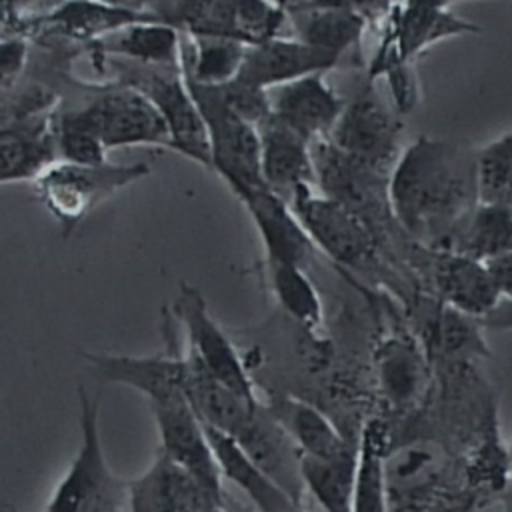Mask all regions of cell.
Wrapping results in <instances>:
<instances>
[{
    "instance_id": "6da1fadb",
    "label": "cell",
    "mask_w": 512,
    "mask_h": 512,
    "mask_svg": "<svg viewBox=\"0 0 512 512\" xmlns=\"http://www.w3.org/2000/svg\"><path fill=\"white\" fill-rule=\"evenodd\" d=\"M388 196L408 240L430 250H450L480 204L478 148L418 136L402 150L388 180Z\"/></svg>"
},
{
    "instance_id": "7a4b0ae2",
    "label": "cell",
    "mask_w": 512,
    "mask_h": 512,
    "mask_svg": "<svg viewBox=\"0 0 512 512\" xmlns=\"http://www.w3.org/2000/svg\"><path fill=\"white\" fill-rule=\"evenodd\" d=\"M290 206L314 248L342 272L382 280L388 286H400V290L404 288V268L358 214L322 196L316 188L300 190L290 200Z\"/></svg>"
},
{
    "instance_id": "3957f363",
    "label": "cell",
    "mask_w": 512,
    "mask_h": 512,
    "mask_svg": "<svg viewBox=\"0 0 512 512\" xmlns=\"http://www.w3.org/2000/svg\"><path fill=\"white\" fill-rule=\"evenodd\" d=\"M78 450L44 512H126L128 480L114 474L100 434V398L78 386Z\"/></svg>"
},
{
    "instance_id": "277c9868",
    "label": "cell",
    "mask_w": 512,
    "mask_h": 512,
    "mask_svg": "<svg viewBox=\"0 0 512 512\" xmlns=\"http://www.w3.org/2000/svg\"><path fill=\"white\" fill-rule=\"evenodd\" d=\"M80 90L78 104H56V110L92 130L108 150L150 146L172 152L166 124L142 92L116 80L82 84Z\"/></svg>"
},
{
    "instance_id": "5b68a950",
    "label": "cell",
    "mask_w": 512,
    "mask_h": 512,
    "mask_svg": "<svg viewBox=\"0 0 512 512\" xmlns=\"http://www.w3.org/2000/svg\"><path fill=\"white\" fill-rule=\"evenodd\" d=\"M98 72L110 80L128 84L142 92L160 112L172 142V152L210 170V142L204 118L192 98L182 68L134 64L120 58L92 60Z\"/></svg>"
},
{
    "instance_id": "8992f818",
    "label": "cell",
    "mask_w": 512,
    "mask_h": 512,
    "mask_svg": "<svg viewBox=\"0 0 512 512\" xmlns=\"http://www.w3.org/2000/svg\"><path fill=\"white\" fill-rule=\"evenodd\" d=\"M312 162L316 190L368 222L404 268L402 250L410 240L398 228L390 208V178L354 162L326 138L312 142Z\"/></svg>"
},
{
    "instance_id": "52a82bcc",
    "label": "cell",
    "mask_w": 512,
    "mask_h": 512,
    "mask_svg": "<svg viewBox=\"0 0 512 512\" xmlns=\"http://www.w3.org/2000/svg\"><path fill=\"white\" fill-rule=\"evenodd\" d=\"M148 174L146 162L114 164L108 160L88 166L56 158L42 168L32 186L60 232L70 236L94 208Z\"/></svg>"
},
{
    "instance_id": "ba28073f",
    "label": "cell",
    "mask_w": 512,
    "mask_h": 512,
    "mask_svg": "<svg viewBox=\"0 0 512 512\" xmlns=\"http://www.w3.org/2000/svg\"><path fill=\"white\" fill-rule=\"evenodd\" d=\"M480 28L460 18L450 8L428 0H400L382 26V40L368 62V80H384L386 86L414 74V60L430 46Z\"/></svg>"
},
{
    "instance_id": "9c48e42d",
    "label": "cell",
    "mask_w": 512,
    "mask_h": 512,
    "mask_svg": "<svg viewBox=\"0 0 512 512\" xmlns=\"http://www.w3.org/2000/svg\"><path fill=\"white\" fill-rule=\"evenodd\" d=\"M186 78V76H184ZM186 84L204 118L210 142V170H214L240 200L254 188L266 186L260 166L258 128L234 114L216 86Z\"/></svg>"
},
{
    "instance_id": "30bf717a",
    "label": "cell",
    "mask_w": 512,
    "mask_h": 512,
    "mask_svg": "<svg viewBox=\"0 0 512 512\" xmlns=\"http://www.w3.org/2000/svg\"><path fill=\"white\" fill-rule=\"evenodd\" d=\"M404 124L396 108H390L376 82L366 84L344 104V110L326 140L354 162L388 176L392 174L402 150Z\"/></svg>"
},
{
    "instance_id": "8fae6325",
    "label": "cell",
    "mask_w": 512,
    "mask_h": 512,
    "mask_svg": "<svg viewBox=\"0 0 512 512\" xmlns=\"http://www.w3.org/2000/svg\"><path fill=\"white\" fill-rule=\"evenodd\" d=\"M402 264L430 296L470 318L482 320L502 300L488 266L454 250H430L410 240Z\"/></svg>"
},
{
    "instance_id": "7c38bea8",
    "label": "cell",
    "mask_w": 512,
    "mask_h": 512,
    "mask_svg": "<svg viewBox=\"0 0 512 512\" xmlns=\"http://www.w3.org/2000/svg\"><path fill=\"white\" fill-rule=\"evenodd\" d=\"M172 318L182 328L184 350L218 382L246 400H260L256 380L232 338L212 316L202 292L186 282L170 308Z\"/></svg>"
},
{
    "instance_id": "4fadbf2b",
    "label": "cell",
    "mask_w": 512,
    "mask_h": 512,
    "mask_svg": "<svg viewBox=\"0 0 512 512\" xmlns=\"http://www.w3.org/2000/svg\"><path fill=\"white\" fill-rule=\"evenodd\" d=\"M174 318H164V350L152 356L132 354H88L94 370L114 384L138 390L148 404L188 398L186 396V356L184 344L174 328Z\"/></svg>"
},
{
    "instance_id": "5bb4252c",
    "label": "cell",
    "mask_w": 512,
    "mask_h": 512,
    "mask_svg": "<svg viewBox=\"0 0 512 512\" xmlns=\"http://www.w3.org/2000/svg\"><path fill=\"white\" fill-rule=\"evenodd\" d=\"M160 452L194 476L206 490L226 502L224 482L206 434V426L188 398H176L150 404Z\"/></svg>"
},
{
    "instance_id": "9a60e30c",
    "label": "cell",
    "mask_w": 512,
    "mask_h": 512,
    "mask_svg": "<svg viewBox=\"0 0 512 512\" xmlns=\"http://www.w3.org/2000/svg\"><path fill=\"white\" fill-rule=\"evenodd\" d=\"M142 20H160L144 10L102 0H62L38 22L30 42H58L84 52L104 36Z\"/></svg>"
},
{
    "instance_id": "2e32d148",
    "label": "cell",
    "mask_w": 512,
    "mask_h": 512,
    "mask_svg": "<svg viewBox=\"0 0 512 512\" xmlns=\"http://www.w3.org/2000/svg\"><path fill=\"white\" fill-rule=\"evenodd\" d=\"M224 504L160 450L142 474L128 480L126 512H218Z\"/></svg>"
},
{
    "instance_id": "e0dca14e",
    "label": "cell",
    "mask_w": 512,
    "mask_h": 512,
    "mask_svg": "<svg viewBox=\"0 0 512 512\" xmlns=\"http://www.w3.org/2000/svg\"><path fill=\"white\" fill-rule=\"evenodd\" d=\"M270 112L308 142L328 138L346 100L326 80V72H314L268 90Z\"/></svg>"
},
{
    "instance_id": "ac0fdd59",
    "label": "cell",
    "mask_w": 512,
    "mask_h": 512,
    "mask_svg": "<svg viewBox=\"0 0 512 512\" xmlns=\"http://www.w3.org/2000/svg\"><path fill=\"white\" fill-rule=\"evenodd\" d=\"M338 66H342L340 58L288 34L248 46L236 78L268 92L296 78L314 72H330Z\"/></svg>"
},
{
    "instance_id": "d6986e66",
    "label": "cell",
    "mask_w": 512,
    "mask_h": 512,
    "mask_svg": "<svg viewBox=\"0 0 512 512\" xmlns=\"http://www.w3.org/2000/svg\"><path fill=\"white\" fill-rule=\"evenodd\" d=\"M264 250V262H286L304 266L318 252L296 218L290 202L268 186L250 190L240 198Z\"/></svg>"
},
{
    "instance_id": "ffe728a7",
    "label": "cell",
    "mask_w": 512,
    "mask_h": 512,
    "mask_svg": "<svg viewBox=\"0 0 512 512\" xmlns=\"http://www.w3.org/2000/svg\"><path fill=\"white\" fill-rule=\"evenodd\" d=\"M232 438L296 504L302 506L304 482L300 474V452L264 400L258 402L250 418Z\"/></svg>"
},
{
    "instance_id": "44dd1931",
    "label": "cell",
    "mask_w": 512,
    "mask_h": 512,
    "mask_svg": "<svg viewBox=\"0 0 512 512\" xmlns=\"http://www.w3.org/2000/svg\"><path fill=\"white\" fill-rule=\"evenodd\" d=\"M260 166L266 186L290 202L300 190L316 188L312 142L272 114L258 126Z\"/></svg>"
},
{
    "instance_id": "7402d4cb",
    "label": "cell",
    "mask_w": 512,
    "mask_h": 512,
    "mask_svg": "<svg viewBox=\"0 0 512 512\" xmlns=\"http://www.w3.org/2000/svg\"><path fill=\"white\" fill-rule=\"evenodd\" d=\"M290 36L324 50L348 66H362V38L368 24L352 12L306 2L288 12Z\"/></svg>"
},
{
    "instance_id": "603a6c76",
    "label": "cell",
    "mask_w": 512,
    "mask_h": 512,
    "mask_svg": "<svg viewBox=\"0 0 512 512\" xmlns=\"http://www.w3.org/2000/svg\"><path fill=\"white\" fill-rule=\"evenodd\" d=\"M206 434L222 482L228 480L246 498L252 512H294L302 508L246 454V450L230 434L210 426H206Z\"/></svg>"
},
{
    "instance_id": "cb8c5ba5",
    "label": "cell",
    "mask_w": 512,
    "mask_h": 512,
    "mask_svg": "<svg viewBox=\"0 0 512 512\" xmlns=\"http://www.w3.org/2000/svg\"><path fill=\"white\" fill-rule=\"evenodd\" d=\"M90 60L120 58L134 64L182 68V32L162 20L128 24L84 50Z\"/></svg>"
},
{
    "instance_id": "d4e9b609",
    "label": "cell",
    "mask_w": 512,
    "mask_h": 512,
    "mask_svg": "<svg viewBox=\"0 0 512 512\" xmlns=\"http://www.w3.org/2000/svg\"><path fill=\"white\" fill-rule=\"evenodd\" d=\"M264 404L296 444L300 456L336 458L354 448L334 422L310 400L284 392H268Z\"/></svg>"
},
{
    "instance_id": "484cf974",
    "label": "cell",
    "mask_w": 512,
    "mask_h": 512,
    "mask_svg": "<svg viewBox=\"0 0 512 512\" xmlns=\"http://www.w3.org/2000/svg\"><path fill=\"white\" fill-rule=\"evenodd\" d=\"M50 116L52 112L0 126V184L32 182L56 160Z\"/></svg>"
},
{
    "instance_id": "4316f807",
    "label": "cell",
    "mask_w": 512,
    "mask_h": 512,
    "mask_svg": "<svg viewBox=\"0 0 512 512\" xmlns=\"http://www.w3.org/2000/svg\"><path fill=\"white\" fill-rule=\"evenodd\" d=\"M358 470V444L336 458L300 456L304 492L312 494L322 512H352Z\"/></svg>"
},
{
    "instance_id": "83f0119b",
    "label": "cell",
    "mask_w": 512,
    "mask_h": 512,
    "mask_svg": "<svg viewBox=\"0 0 512 512\" xmlns=\"http://www.w3.org/2000/svg\"><path fill=\"white\" fill-rule=\"evenodd\" d=\"M450 250L490 262L512 252V204L482 202L466 218Z\"/></svg>"
},
{
    "instance_id": "f1b7e54d",
    "label": "cell",
    "mask_w": 512,
    "mask_h": 512,
    "mask_svg": "<svg viewBox=\"0 0 512 512\" xmlns=\"http://www.w3.org/2000/svg\"><path fill=\"white\" fill-rule=\"evenodd\" d=\"M246 50V44L230 38L182 34V72L202 86L228 84L238 76Z\"/></svg>"
},
{
    "instance_id": "f546056e",
    "label": "cell",
    "mask_w": 512,
    "mask_h": 512,
    "mask_svg": "<svg viewBox=\"0 0 512 512\" xmlns=\"http://www.w3.org/2000/svg\"><path fill=\"white\" fill-rule=\"evenodd\" d=\"M264 272L268 288L284 314L314 336L322 326L324 310L306 268L286 262H264Z\"/></svg>"
},
{
    "instance_id": "4dcf8cb0",
    "label": "cell",
    "mask_w": 512,
    "mask_h": 512,
    "mask_svg": "<svg viewBox=\"0 0 512 512\" xmlns=\"http://www.w3.org/2000/svg\"><path fill=\"white\" fill-rule=\"evenodd\" d=\"M380 438L376 422H368L360 432L352 512H388V482Z\"/></svg>"
},
{
    "instance_id": "1f68e13d",
    "label": "cell",
    "mask_w": 512,
    "mask_h": 512,
    "mask_svg": "<svg viewBox=\"0 0 512 512\" xmlns=\"http://www.w3.org/2000/svg\"><path fill=\"white\" fill-rule=\"evenodd\" d=\"M380 374L394 402L410 400L420 384L422 356L410 338L392 336L380 350Z\"/></svg>"
},
{
    "instance_id": "d6a6232c",
    "label": "cell",
    "mask_w": 512,
    "mask_h": 512,
    "mask_svg": "<svg viewBox=\"0 0 512 512\" xmlns=\"http://www.w3.org/2000/svg\"><path fill=\"white\" fill-rule=\"evenodd\" d=\"M482 202L512 204V130L478 148Z\"/></svg>"
},
{
    "instance_id": "836d02e7",
    "label": "cell",
    "mask_w": 512,
    "mask_h": 512,
    "mask_svg": "<svg viewBox=\"0 0 512 512\" xmlns=\"http://www.w3.org/2000/svg\"><path fill=\"white\" fill-rule=\"evenodd\" d=\"M50 130L54 154L58 160L74 164H104L108 162V148L86 126L60 114L56 108L50 116Z\"/></svg>"
},
{
    "instance_id": "e575fe53",
    "label": "cell",
    "mask_w": 512,
    "mask_h": 512,
    "mask_svg": "<svg viewBox=\"0 0 512 512\" xmlns=\"http://www.w3.org/2000/svg\"><path fill=\"white\" fill-rule=\"evenodd\" d=\"M30 64V40L0 38V92L14 90Z\"/></svg>"
},
{
    "instance_id": "d590c367",
    "label": "cell",
    "mask_w": 512,
    "mask_h": 512,
    "mask_svg": "<svg viewBox=\"0 0 512 512\" xmlns=\"http://www.w3.org/2000/svg\"><path fill=\"white\" fill-rule=\"evenodd\" d=\"M308 2L352 12L358 18H362L368 24V28L384 26L386 20L390 18V14L400 4V0H308Z\"/></svg>"
},
{
    "instance_id": "8d00e7d4",
    "label": "cell",
    "mask_w": 512,
    "mask_h": 512,
    "mask_svg": "<svg viewBox=\"0 0 512 512\" xmlns=\"http://www.w3.org/2000/svg\"><path fill=\"white\" fill-rule=\"evenodd\" d=\"M502 298L512 300V252L486 262Z\"/></svg>"
},
{
    "instance_id": "74e56055",
    "label": "cell",
    "mask_w": 512,
    "mask_h": 512,
    "mask_svg": "<svg viewBox=\"0 0 512 512\" xmlns=\"http://www.w3.org/2000/svg\"><path fill=\"white\" fill-rule=\"evenodd\" d=\"M478 322L482 328H490V330H498V332L512 330V300L502 298L498 302V306Z\"/></svg>"
},
{
    "instance_id": "f35d334b",
    "label": "cell",
    "mask_w": 512,
    "mask_h": 512,
    "mask_svg": "<svg viewBox=\"0 0 512 512\" xmlns=\"http://www.w3.org/2000/svg\"><path fill=\"white\" fill-rule=\"evenodd\" d=\"M496 500L500 502L502 512H512V474L506 478V482L498 488Z\"/></svg>"
},
{
    "instance_id": "ab89813d",
    "label": "cell",
    "mask_w": 512,
    "mask_h": 512,
    "mask_svg": "<svg viewBox=\"0 0 512 512\" xmlns=\"http://www.w3.org/2000/svg\"><path fill=\"white\" fill-rule=\"evenodd\" d=\"M224 508H226L228 512H252V510H246L244 506H232L230 502H226ZM294 512H306V510H304V508H298V510H294Z\"/></svg>"
},
{
    "instance_id": "60d3db41",
    "label": "cell",
    "mask_w": 512,
    "mask_h": 512,
    "mask_svg": "<svg viewBox=\"0 0 512 512\" xmlns=\"http://www.w3.org/2000/svg\"><path fill=\"white\" fill-rule=\"evenodd\" d=\"M0 512H18V508L12 502H8L6 498L0 496Z\"/></svg>"
},
{
    "instance_id": "b9f144b4",
    "label": "cell",
    "mask_w": 512,
    "mask_h": 512,
    "mask_svg": "<svg viewBox=\"0 0 512 512\" xmlns=\"http://www.w3.org/2000/svg\"><path fill=\"white\" fill-rule=\"evenodd\" d=\"M504 462H506V468H508L510 474H512V442H510L508 448L504 450Z\"/></svg>"
},
{
    "instance_id": "7bdbcfd3",
    "label": "cell",
    "mask_w": 512,
    "mask_h": 512,
    "mask_svg": "<svg viewBox=\"0 0 512 512\" xmlns=\"http://www.w3.org/2000/svg\"><path fill=\"white\" fill-rule=\"evenodd\" d=\"M428 2L438 4V6H444V8H450L454 2H464V0H428ZM504 2H508V0H504Z\"/></svg>"
},
{
    "instance_id": "ee69618b",
    "label": "cell",
    "mask_w": 512,
    "mask_h": 512,
    "mask_svg": "<svg viewBox=\"0 0 512 512\" xmlns=\"http://www.w3.org/2000/svg\"><path fill=\"white\" fill-rule=\"evenodd\" d=\"M218 512H228V510H226V508H220V510H218Z\"/></svg>"
}]
</instances>
